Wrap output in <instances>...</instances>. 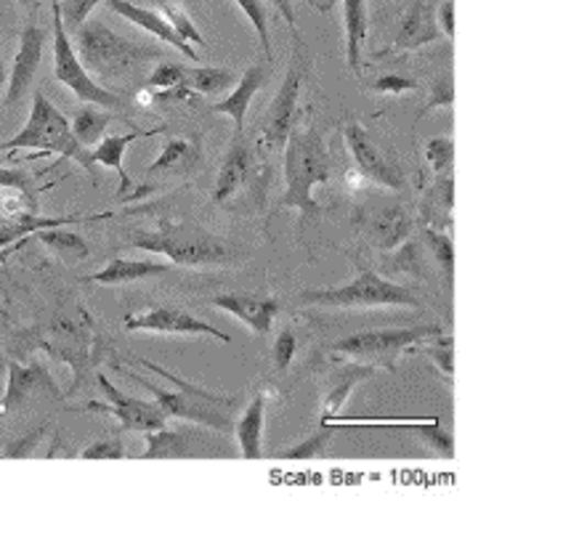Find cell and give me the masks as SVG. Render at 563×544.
Returning <instances> with one entry per match:
<instances>
[{"instance_id": "8992f818", "label": "cell", "mask_w": 563, "mask_h": 544, "mask_svg": "<svg viewBox=\"0 0 563 544\" xmlns=\"http://www.w3.org/2000/svg\"><path fill=\"white\" fill-rule=\"evenodd\" d=\"M300 303L322 306V309H386V306L418 309L420 300L407 287L380 277V274L369 271V268H360L356 277L341 287H322V290L300 292Z\"/></svg>"}, {"instance_id": "ffe728a7", "label": "cell", "mask_w": 563, "mask_h": 544, "mask_svg": "<svg viewBox=\"0 0 563 544\" xmlns=\"http://www.w3.org/2000/svg\"><path fill=\"white\" fill-rule=\"evenodd\" d=\"M104 3H107V9L114 11V14L128 19V22L136 24V27H141L144 32H150V35L157 37L159 43H165V46H170L173 51H178L181 56H187L189 62L200 59V54H197V51L191 48L187 41H181V37L173 32V27L168 22H165L159 11L144 9V5L131 3V0H104Z\"/></svg>"}, {"instance_id": "f6af8a7d", "label": "cell", "mask_w": 563, "mask_h": 544, "mask_svg": "<svg viewBox=\"0 0 563 544\" xmlns=\"http://www.w3.org/2000/svg\"><path fill=\"white\" fill-rule=\"evenodd\" d=\"M125 449L118 438H104V441H93L91 446L80 452V459H123Z\"/></svg>"}, {"instance_id": "8d00e7d4", "label": "cell", "mask_w": 563, "mask_h": 544, "mask_svg": "<svg viewBox=\"0 0 563 544\" xmlns=\"http://www.w3.org/2000/svg\"><path fill=\"white\" fill-rule=\"evenodd\" d=\"M452 343L454 341L450 335H439V337H431V343L428 345L418 343L412 351H409V354H422V356L433 358V364H437L441 373H444L446 377H452L454 375V345Z\"/></svg>"}, {"instance_id": "c3c4849f", "label": "cell", "mask_w": 563, "mask_h": 544, "mask_svg": "<svg viewBox=\"0 0 563 544\" xmlns=\"http://www.w3.org/2000/svg\"><path fill=\"white\" fill-rule=\"evenodd\" d=\"M437 24L446 41H454V0H444L441 3V9L437 11Z\"/></svg>"}, {"instance_id": "44dd1931", "label": "cell", "mask_w": 563, "mask_h": 544, "mask_svg": "<svg viewBox=\"0 0 563 544\" xmlns=\"http://www.w3.org/2000/svg\"><path fill=\"white\" fill-rule=\"evenodd\" d=\"M266 80H268V69L266 67H258V64H255V67H247L245 73H242V78L234 82L232 93H229L227 99L216 101V104L210 107V112L227 114V118L234 120L236 133H245L247 112H251L253 99L258 96L261 88H264Z\"/></svg>"}, {"instance_id": "5bb4252c", "label": "cell", "mask_w": 563, "mask_h": 544, "mask_svg": "<svg viewBox=\"0 0 563 544\" xmlns=\"http://www.w3.org/2000/svg\"><path fill=\"white\" fill-rule=\"evenodd\" d=\"M298 99H300V69L290 67V73L282 80L272 107H268L266 123L261 127L258 149L279 152L285 149L290 133L298 127Z\"/></svg>"}, {"instance_id": "f546056e", "label": "cell", "mask_w": 563, "mask_h": 544, "mask_svg": "<svg viewBox=\"0 0 563 544\" xmlns=\"http://www.w3.org/2000/svg\"><path fill=\"white\" fill-rule=\"evenodd\" d=\"M112 120L114 118L110 114V109H101L96 104H82L78 112H75L69 127H73L75 138H78L86 149H93V146L107 136V127L112 125Z\"/></svg>"}, {"instance_id": "4fadbf2b", "label": "cell", "mask_w": 563, "mask_h": 544, "mask_svg": "<svg viewBox=\"0 0 563 544\" xmlns=\"http://www.w3.org/2000/svg\"><path fill=\"white\" fill-rule=\"evenodd\" d=\"M123 326L128 332H157V335H208L219 343H232V335L219 326L191 317L176 306H150L139 313H125Z\"/></svg>"}, {"instance_id": "484cf974", "label": "cell", "mask_w": 563, "mask_h": 544, "mask_svg": "<svg viewBox=\"0 0 563 544\" xmlns=\"http://www.w3.org/2000/svg\"><path fill=\"white\" fill-rule=\"evenodd\" d=\"M452 204H454V176L452 173H444V176H437L433 187L426 191L420 204V226L441 229L444 232L446 223L452 221Z\"/></svg>"}, {"instance_id": "d4e9b609", "label": "cell", "mask_w": 563, "mask_h": 544, "mask_svg": "<svg viewBox=\"0 0 563 544\" xmlns=\"http://www.w3.org/2000/svg\"><path fill=\"white\" fill-rule=\"evenodd\" d=\"M343 30H345V64L351 73L362 69L364 43L369 30L367 0H343Z\"/></svg>"}, {"instance_id": "e0dca14e", "label": "cell", "mask_w": 563, "mask_h": 544, "mask_svg": "<svg viewBox=\"0 0 563 544\" xmlns=\"http://www.w3.org/2000/svg\"><path fill=\"white\" fill-rule=\"evenodd\" d=\"M253 176H255V152L251 141H245L242 133H236V138L229 144L227 157H223L219 173H216L213 202L229 204L242 189H247V184L253 181Z\"/></svg>"}, {"instance_id": "7dc6e473", "label": "cell", "mask_w": 563, "mask_h": 544, "mask_svg": "<svg viewBox=\"0 0 563 544\" xmlns=\"http://www.w3.org/2000/svg\"><path fill=\"white\" fill-rule=\"evenodd\" d=\"M375 91L380 96H399V93L418 91V82L401 78V75H383V78L375 80Z\"/></svg>"}, {"instance_id": "f907efd6", "label": "cell", "mask_w": 563, "mask_h": 544, "mask_svg": "<svg viewBox=\"0 0 563 544\" xmlns=\"http://www.w3.org/2000/svg\"><path fill=\"white\" fill-rule=\"evenodd\" d=\"M313 3H317V9H319V11H330L332 0H313Z\"/></svg>"}, {"instance_id": "7bdbcfd3", "label": "cell", "mask_w": 563, "mask_h": 544, "mask_svg": "<svg viewBox=\"0 0 563 544\" xmlns=\"http://www.w3.org/2000/svg\"><path fill=\"white\" fill-rule=\"evenodd\" d=\"M43 435H46V428H37V431H32L30 435H24V438L19 441H11L9 446H5L3 457L9 459H22V457H32V454H37V449H41V441Z\"/></svg>"}, {"instance_id": "7a4b0ae2", "label": "cell", "mask_w": 563, "mask_h": 544, "mask_svg": "<svg viewBox=\"0 0 563 544\" xmlns=\"http://www.w3.org/2000/svg\"><path fill=\"white\" fill-rule=\"evenodd\" d=\"M73 35L80 64L93 80L99 78V82L128 78L136 69L165 56V51L150 46V43L131 41V37L114 32L104 19H86Z\"/></svg>"}, {"instance_id": "ee69618b", "label": "cell", "mask_w": 563, "mask_h": 544, "mask_svg": "<svg viewBox=\"0 0 563 544\" xmlns=\"http://www.w3.org/2000/svg\"><path fill=\"white\" fill-rule=\"evenodd\" d=\"M415 255H418V245L412 240H407L405 245L396 247L394 255H388L386 268L388 271H418V258Z\"/></svg>"}, {"instance_id": "bcb514c9", "label": "cell", "mask_w": 563, "mask_h": 544, "mask_svg": "<svg viewBox=\"0 0 563 544\" xmlns=\"http://www.w3.org/2000/svg\"><path fill=\"white\" fill-rule=\"evenodd\" d=\"M0 189L35 191V176L22 168H5V165H0Z\"/></svg>"}, {"instance_id": "4316f807", "label": "cell", "mask_w": 563, "mask_h": 544, "mask_svg": "<svg viewBox=\"0 0 563 544\" xmlns=\"http://www.w3.org/2000/svg\"><path fill=\"white\" fill-rule=\"evenodd\" d=\"M146 435V452L141 459H178L189 457V449L195 446L197 435L191 431H176V428H157Z\"/></svg>"}, {"instance_id": "9a60e30c", "label": "cell", "mask_w": 563, "mask_h": 544, "mask_svg": "<svg viewBox=\"0 0 563 544\" xmlns=\"http://www.w3.org/2000/svg\"><path fill=\"white\" fill-rule=\"evenodd\" d=\"M46 37L48 32L37 27V24H27L22 30V35H19V51L14 56V64H11V78L3 99L5 109H16L24 101V96L30 93L32 82L37 78V69H41Z\"/></svg>"}, {"instance_id": "30bf717a", "label": "cell", "mask_w": 563, "mask_h": 544, "mask_svg": "<svg viewBox=\"0 0 563 544\" xmlns=\"http://www.w3.org/2000/svg\"><path fill=\"white\" fill-rule=\"evenodd\" d=\"M343 141L351 159H354V170L360 173L364 181L391 191H401L407 187L405 173H401L399 165H394L391 159L386 157V152L377 146V141L369 136L367 127L362 123L345 125Z\"/></svg>"}, {"instance_id": "816d5d0a", "label": "cell", "mask_w": 563, "mask_h": 544, "mask_svg": "<svg viewBox=\"0 0 563 544\" xmlns=\"http://www.w3.org/2000/svg\"><path fill=\"white\" fill-rule=\"evenodd\" d=\"M16 3H19V5H24V9H32V5H35L37 0H16Z\"/></svg>"}, {"instance_id": "5b68a950", "label": "cell", "mask_w": 563, "mask_h": 544, "mask_svg": "<svg viewBox=\"0 0 563 544\" xmlns=\"http://www.w3.org/2000/svg\"><path fill=\"white\" fill-rule=\"evenodd\" d=\"M19 149H35L41 155H56L59 159H73L80 168H86L88 176L96 178V165L91 163V149L75 138L69 120L64 118L62 109H56L54 101L46 93L37 91L32 96L30 118L22 131L14 138L3 141L0 152H19Z\"/></svg>"}, {"instance_id": "9c48e42d", "label": "cell", "mask_w": 563, "mask_h": 544, "mask_svg": "<svg viewBox=\"0 0 563 544\" xmlns=\"http://www.w3.org/2000/svg\"><path fill=\"white\" fill-rule=\"evenodd\" d=\"M356 226L364 240L369 242L380 253H391L407 240H412L415 232V218L409 210L396 200H377L364 204L356 213Z\"/></svg>"}, {"instance_id": "52a82bcc", "label": "cell", "mask_w": 563, "mask_h": 544, "mask_svg": "<svg viewBox=\"0 0 563 544\" xmlns=\"http://www.w3.org/2000/svg\"><path fill=\"white\" fill-rule=\"evenodd\" d=\"M444 335L441 324H420V326H394V330H369L356 332V335L343 337L332 345V354L354 362H369L375 367L394 369L396 358L409 354L418 343L431 341V337Z\"/></svg>"}, {"instance_id": "83f0119b", "label": "cell", "mask_w": 563, "mask_h": 544, "mask_svg": "<svg viewBox=\"0 0 563 544\" xmlns=\"http://www.w3.org/2000/svg\"><path fill=\"white\" fill-rule=\"evenodd\" d=\"M375 375H377L375 364H351V367H345L343 373L335 377V382H332V390L328 393V399H324L322 420L338 418V412H341V409L345 407L349 396L354 393V390L360 388L364 380H369V377H375Z\"/></svg>"}, {"instance_id": "6da1fadb", "label": "cell", "mask_w": 563, "mask_h": 544, "mask_svg": "<svg viewBox=\"0 0 563 544\" xmlns=\"http://www.w3.org/2000/svg\"><path fill=\"white\" fill-rule=\"evenodd\" d=\"M136 362L141 364V367L159 375L163 380H168L173 386V390L159 388L157 382L144 380V377H139L133 373H125L128 380H133L136 386L150 390V393L155 396V404L159 407V412H163L165 418L187 420V422H195V425L213 428V431H221V433L234 431V409H236V404H240V399H236V396H219V393H213V390L195 386V382L184 380V377H178V375L168 373V369L157 367L155 362H150V358H144V356H139Z\"/></svg>"}, {"instance_id": "e575fe53", "label": "cell", "mask_w": 563, "mask_h": 544, "mask_svg": "<svg viewBox=\"0 0 563 544\" xmlns=\"http://www.w3.org/2000/svg\"><path fill=\"white\" fill-rule=\"evenodd\" d=\"M242 9V14L247 16V22L253 24L255 35H258L261 48L268 56V62L274 64V51H272V27H268V5L266 0H234Z\"/></svg>"}, {"instance_id": "1f68e13d", "label": "cell", "mask_w": 563, "mask_h": 544, "mask_svg": "<svg viewBox=\"0 0 563 544\" xmlns=\"http://www.w3.org/2000/svg\"><path fill=\"white\" fill-rule=\"evenodd\" d=\"M152 3L157 5L159 14H163L165 22L170 24L173 32H176L181 41H187L189 46H205L202 32L197 30V24L191 22V16L187 14V11L178 5V0H152Z\"/></svg>"}, {"instance_id": "b9f144b4", "label": "cell", "mask_w": 563, "mask_h": 544, "mask_svg": "<svg viewBox=\"0 0 563 544\" xmlns=\"http://www.w3.org/2000/svg\"><path fill=\"white\" fill-rule=\"evenodd\" d=\"M296 354H298L296 335H292V330H282L272 348V362L274 367H277V373H285V369L292 364V358H296Z\"/></svg>"}, {"instance_id": "d6986e66", "label": "cell", "mask_w": 563, "mask_h": 544, "mask_svg": "<svg viewBox=\"0 0 563 544\" xmlns=\"http://www.w3.org/2000/svg\"><path fill=\"white\" fill-rule=\"evenodd\" d=\"M210 303L216 309L232 313L234 319H240L242 324L251 326L255 335L266 337L272 332L274 319L279 313V300L266 298V296H251V292H223V296H216Z\"/></svg>"}, {"instance_id": "ab89813d", "label": "cell", "mask_w": 563, "mask_h": 544, "mask_svg": "<svg viewBox=\"0 0 563 544\" xmlns=\"http://www.w3.org/2000/svg\"><path fill=\"white\" fill-rule=\"evenodd\" d=\"M426 159L431 165V170L437 176H444V173H452L454 163V144L452 138L446 136H433L426 141Z\"/></svg>"}, {"instance_id": "74e56055", "label": "cell", "mask_w": 563, "mask_h": 544, "mask_svg": "<svg viewBox=\"0 0 563 544\" xmlns=\"http://www.w3.org/2000/svg\"><path fill=\"white\" fill-rule=\"evenodd\" d=\"M422 242L426 247L431 249V255L437 258L439 266L446 268V274L452 277V266H454V245H452V236L441 229H431V226H420Z\"/></svg>"}, {"instance_id": "60d3db41", "label": "cell", "mask_w": 563, "mask_h": 544, "mask_svg": "<svg viewBox=\"0 0 563 544\" xmlns=\"http://www.w3.org/2000/svg\"><path fill=\"white\" fill-rule=\"evenodd\" d=\"M101 0H59V9H62V22L67 27L69 35L80 27L86 19H91L93 9L99 5Z\"/></svg>"}, {"instance_id": "f5cc1de1", "label": "cell", "mask_w": 563, "mask_h": 544, "mask_svg": "<svg viewBox=\"0 0 563 544\" xmlns=\"http://www.w3.org/2000/svg\"><path fill=\"white\" fill-rule=\"evenodd\" d=\"M0 457H3V454H0Z\"/></svg>"}, {"instance_id": "7c38bea8", "label": "cell", "mask_w": 563, "mask_h": 544, "mask_svg": "<svg viewBox=\"0 0 563 544\" xmlns=\"http://www.w3.org/2000/svg\"><path fill=\"white\" fill-rule=\"evenodd\" d=\"M41 399H62V390L51 377L48 367L41 362H11L5 380L0 414H14Z\"/></svg>"}, {"instance_id": "f1b7e54d", "label": "cell", "mask_w": 563, "mask_h": 544, "mask_svg": "<svg viewBox=\"0 0 563 544\" xmlns=\"http://www.w3.org/2000/svg\"><path fill=\"white\" fill-rule=\"evenodd\" d=\"M35 236L51 249V253L56 255V258L62 260V264H67V266L82 264V260L91 258V247H88V242L82 240L80 234L67 232L64 226L41 229V232H35Z\"/></svg>"}, {"instance_id": "7402d4cb", "label": "cell", "mask_w": 563, "mask_h": 544, "mask_svg": "<svg viewBox=\"0 0 563 544\" xmlns=\"http://www.w3.org/2000/svg\"><path fill=\"white\" fill-rule=\"evenodd\" d=\"M159 131H131V133H112V136H104L99 144L91 149V163L101 165V168H110L118 173L120 178V200H125L128 189H131V176L125 170V152L133 141L139 138H152L157 136Z\"/></svg>"}, {"instance_id": "836d02e7", "label": "cell", "mask_w": 563, "mask_h": 544, "mask_svg": "<svg viewBox=\"0 0 563 544\" xmlns=\"http://www.w3.org/2000/svg\"><path fill=\"white\" fill-rule=\"evenodd\" d=\"M184 82H187V67L173 62H159L150 73V78H146V91L163 99L165 93H173L176 88H181Z\"/></svg>"}, {"instance_id": "681fc988", "label": "cell", "mask_w": 563, "mask_h": 544, "mask_svg": "<svg viewBox=\"0 0 563 544\" xmlns=\"http://www.w3.org/2000/svg\"><path fill=\"white\" fill-rule=\"evenodd\" d=\"M274 5H277V11L282 16H285V22H287V27L292 30V35L298 37V43H300V35H298V19H296V9H292V0H272Z\"/></svg>"}, {"instance_id": "d590c367", "label": "cell", "mask_w": 563, "mask_h": 544, "mask_svg": "<svg viewBox=\"0 0 563 544\" xmlns=\"http://www.w3.org/2000/svg\"><path fill=\"white\" fill-rule=\"evenodd\" d=\"M412 428L415 433L420 435L422 441H426L428 446H431V449H437L439 454H444L446 459H452L454 457V438H452V433L446 431V428H441V422L439 420H418V422H412Z\"/></svg>"}, {"instance_id": "f35d334b", "label": "cell", "mask_w": 563, "mask_h": 544, "mask_svg": "<svg viewBox=\"0 0 563 544\" xmlns=\"http://www.w3.org/2000/svg\"><path fill=\"white\" fill-rule=\"evenodd\" d=\"M454 104V82H452V75H439V78H433L431 88H428V99L426 104H422L420 114H418V123L422 118H428V114L433 112V109H450Z\"/></svg>"}, {"instance_id": "8fae6325", "label": "cell", "mask_w": 563, "mask_h": 544, "mask_svg": "<svg viewBox=\"0 0 563 544\" xmlns=\"http://www.w3.org/2000/svg\"><path fill=\"white\" fill-rule=\"evenodd\" d=\"M99 380L101 393L107 396V401H88L86 412H96V414H110L120 422L123 431L131 433H150L157 431V428L168 425V418L159 412V407L155 401H144V399H133V396H125L123 390H118L107 380L104 375L96 377Z\"/></svg>"}, {"instance_id": "277c9868", "label": "cell", "mask_w": 563, "mask_h": 544, "mask_svg": "<svg viewBox=\"0 0 563 544\" xmlns=\"http://www.w3.org/2000/svg\"><path fill=\"white\" fill-rule=\"evenodd\" d=\"M131 247L163 255L173 266L187 268L229 266L234 260L232 245H227L221 236L181 221H159L150 232H133Z\"/></svg>"}, {"instance_id": "cb8c5ba5", "label": "cell", "mask_w": 563, "mask_h": 544, "mask_svg": "<svg viewBox=\"0 0 563 544\" xmlns=\"http://www.w3.org/2000/svg\"><path fill=\"white\" fill-rule=\"evenodd\" d=\"M264 428H266V396L258 393L247 404L242 418L234 422V438L245 459L264 457Z\"/></svg>"}, {"instance_id": "2e32d148", "label": "cell", "mask_w": 563, "mask_h": 544, "mask_svg": "<svg viewBox=\"0 0 563 544\" xmlns=\"http://www.w3.org/2000/svg\"><path fill=\"white\" fill-rule=\"evenodd\" d=\"M200 144L195 138L184 136H170L163 144V149L157 152L155 163L146 168V187L139 189L131 197H146L150 191H155L163 181H176V178H187L200 168Z\"/></svg>"}, {"instance_id": "d6a6232c", "label": "cell", "mask_w": 563, "mask_h": 544, "mask_svg": "<svg viewBox=\"0 0 563 544\" xmlns=\"http://www.w3.org/2000/svg\"><path fill=\"white\" fill-rule=\"evenodd\" d=\"M338 422H332V420H328V422H322V428H319L317 433H311L309 438L306 441H300V444H296V446H290V449H285L279 454V457H285V459H313V457H322V454H328V449H330V441L335 438V433H338Z\"/></svg>"}, {"instance_id": "4dcf8cb0", "label": "cell", "mask_w": 563, "mask_h": 544, "mask_svg": "<svg viewBox=\"0 0 563 544\" xmlns=\"http://www.w3.org/2000/svg\"><path fill=\"white\" fill-rule=\"evenodd\" d=\"M236 78L234 69L229 67H187V82L191 96H221L227 93Z\"/></svg>"}, {"instance_id": "ba28073f", "label": "cell", "mask_w": 563, "mask_h": 544, "mask_svg": "<svg viewBox=\"0 0 563 544\" xmlns=\"http://www.w3.org/2000/svg\"><path fill=\"white\" fill-rule=\"evenodd\" d=\"M51 14H54V78L78 96L82 104H96L101 109H125L128 101L123 96L104 88L99 80H93L80 64L78 51L73 46V37H69V32L62 22L59 0H51Z\"/></svg>"}, {"instance_id": "3957f363", "label": "cell", "mask_w": 563, "mask_h": 544, "mask_svg": "<svg viewBox=\"0 0 563 544\" xmlns=\"http://www.w3.org/2000/svg\"><path fill=\"white\" fill-rule=\"evenodd\" d=\"M332 178V159L319 127H296L285 144V195L282 208L298 210L303 218H319L313 189Z\"/></svg>"}, {"instance_id": "603a6c76", "label": "cell", "mask_w": 563, "mask_h": 544, "mask_svg": "<svg viewBox=\"0 0 563 544\" xmlns=\"http://www.w3.org/2000/svg\"><path fill=\"white\" fill-rule=\"evenodd\" d=\"M173 271V264H159V260H133V258H112L101 271L88 277L91 285L101 287H118V285H133V281L157 279Z\"/></svg>"}, {"instance_id": "ac0fdd59", "label": "cell", "mask_w": 563, "mask_h": 544, "mask_svg": "<svg viewBox=\"0 0 563 544\" xmlns=\"http://www.w3.org/2000/svg\"><path fill=\"white\" fill-rule=\"evenodd\" d=\"M441 41V30L437 24V5L433 0H412L401 14L399 32H396L391 48L386 54H407ZM380 54V56H386Z\"/></svg>"}]
</instances>
